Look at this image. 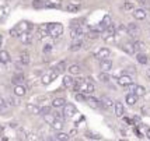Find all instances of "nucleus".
Returning <instances> with one entry per match:
<instances>
[{"instance_id": "f257e3e1", "label": "nucleus", "mask_w": 150, "mask_h": 141, "mask_svg": "<svg viewBox=\"0 0 150 141\" xmlns=\"http://www.w3.org/2000/svg\"><path fill=\"white\" fill-rule=\"evenodd\" d=\"M63 34V25L59 24V22H52L49 24V36L53 39H58L62 36Z\"/></svg>"}, {"instance_id": "f03ea898", "label": "nucleus", "mask_w": 150, "mask_h": 141, "mask_svg": "<svg viewBox=\"0 0 150 141\" xmlns=\"http://www.w3.org/2000/svg\"><path fill=\"white\" fill-rule=\"evenodd\" d=\"M94 91H96V87L93 84L91 78H86L84 83L81 84V87H80V92H83L86 95H91Z\"/></svg>"}, {"instance_id": "7ed1b4c3", "label": "nucleus", "mask_w": 150, "mask_h": 141, "mask_svg": "<svg viewBox=\"0 0 150 141\" xmlns=\"http://www.w3.org/2000/svg\"><path fill=\"white\" fill-rule=\"evenodd\" d=\"M84 35H86L84 28H83L81 25L70 28V36H72V39H81Z\"/></svg>"}, {"instance_id": "20e7f679", "label": "nucleus", "mask_w": 150, "mask_h": 141, "mask_svg": "<svg viewBox=\"0 0 150 141\" xmlns=\"http://www.w3.org/2000/svg\"><path fill=\"white\" fill-rule=\"evenodd\" d=\"M46 36H49V24H41L38 27V39L39 41H42V39H45Z\"/></svg>"}, {"instance_id": "39448f33", "label": "nucleus", "mask_w": 150, "mask_h": 141, "mask_svg": "<svg viewBox=\"0 0 150 141\" xmlns=\"http://www.w3.org/2000/svg\"><path fill=\"white\" fill-rule=\"evenodd\" d=\"M63 113H65V116L67 119H70V117H73V116L77 113V109L72 103H66L65 106H63Z\"/></svg>"}, {"instance_id": "423d86ee", "label": "nucleus", "mask_w": 150, "mask_h": 141, "mask_svg": "<svg viewBox=\"0 0 150 141\" xmlns=\"http://www.w3.org/2000/svg\"><path fill=\"white\" fill-rule=\"evenodd\" d=\"M16 27L18 28L20 34H21V32H25V31L31 32V31H33V28H34V24H33V22H30V21H21V22H20V24H17Z\"/></svg>"}, {"instance_id": "0eeeda50", "label": "nucleus", "mask_w": 150, "mask_h": 141, "mask_svg": "<svg viewBox=\"0 0 150 141\" xmlns=\"http://www.w3.org/2000/svg\"><path fill=\"white\" fill-rule=\"evenodd\" d=\"M25 81V76H24V73L23 71H17V73H14L13 77H11V83L14 85H18V84H23Z\"/></svg>"}, {"instance_id": "6e6552de", "label": "nucleus", "mask_w": 150, "mask_h": 141, "mask_svg": "<svg viewBox=\"0 0 150 141\" xmlns=\"http://www.w3.org/2000/svg\"><path fill=\"white\" fill-rule=\"evenodd\" d=\"M112 24V21H111V17H110V15H105L104 18L101 20V22H100V24H98V27L97 28H96V29H98V31L100 32H103L105 29V28H108V27L111 25Z\"/></svg>"}, {"instance_id": "1a4fd4ad", "label": "nucleus", "mask_w": 150, "mask_h": 141, "mask_svg": "<svg viewBox=\"0 0 150 141\" xmlns=\"http://www.w3.org/2000/svg\"><path fill=\"white\" fill-rule=\"evenodd\" d=\"M18 38H20V41H21L24 45H30V43H33V41H34L33 35H31V32H28V31L21 32Z\"/></svg>"}, {"instance_id": "9d476101", "label": "nucleus", "mask_w": 150, "mask_h": 141, "mask_svg": "<svg viewBox=\"0 0 150 141\" xmlns=\"http://www.w3.org/2000/svg\"><path fill=\"white\" fill-rule=\"evenodd\" d=\"M111 56V51L108 49V48H101L100 51L97 52V55H96V58L98 60H104V59H108Z\"/></svg>"}, {"instance_id": "9b49d317", "label": "nucleus", "mask_w": 150, "mask_h": 141, "mask_svg": "<svg viewBox=\"0 0 150 141\" xmlns=\"http://www.w3.org/2000/svg\"><path fill=\"white\" fill-rule=\"evenodd\" d=\"M18 63H21L23 66H28V64L31 63V56H30V53H28L27 51L21 52L20 59H18Z\"/></svg>"}, {"instance_id": "f8f14e48", "label": "nucleus", "mask_w": 150, "mask_h": 141, "mask_svg": "<svg viewBox=\"0 0 150 141\" xmlns=\"http://www.w3.org/2000/svg\"><path fill=\"white\" fill-rule=\"evenodd\" d=\"M83 48V41L81 39H73V42L69 45V51L70 52H77Z\"/></svg>"}, {"instance_id": "ddd939ff", "label": "nucleus", "mask_w": 150, "mask_h": 141, "mask_svg": "<svg viewBox=\"0 0 150 141\" xmlns=\"http://www.w3.org/2000/svg\"><path fill=\"white\" fill-rule=\"evenodd\" d=\"M132 83H133L132 77L131 76H126V74H124V76H121V77L118 78V84L122 85V87H128V85H131Z\"/></svg>"}, {"instance_id": "4468645a", "label": "nucleus", "mask_w": 150, "mask_h": 141, "mask_svg": "<svg viewBox=\"0 0 150 141\" xmlns=\"http://www.w3.org/2000/svg\"><path fill=\"white\" fill-rule=\"evenodd\" d=\"M62 84H63V88L72 90L73 84H74V78H73L72 74H70V76H65V77H63V80H62Z\"/></svg>"}, {"instance_id": "2eb2a0df", "label": "nucleus", "mask_w": 150, "mask_h": 141, "mask_svg": "<svg viewBox=\"0 0 150 141\" xmlns=\"http://www.w3.org/2000/svg\"><path fill=\"white\" fill-rule=\"evenodd\" d=\"M100 69H101V71H110L112 69V62L110 59L100 60Z\"/></svg>"}, {"instance_id": "dca6fc26", "label": "nucleus", "mask_w": 150, "mask_h": 141, "mask_svg": "<svg viewBox=\"0 0 150 141\" xmlns=\"http://www.w3.org/2000/svg\"><path fill=\"white\" fill-rule=\"evenodd\" d=\"M86 103H87L90 108H93V109H97V108H100V105H101V101H98V99L93 98V96H87Z\"/></svg>"}, {"instance_id": "f3484780", "label": "nucleus", "mask_w": 150, "mask_h": 141, "mask_svg": "<svg viewBox=\"0 0 150 141\" xmlns=\"http://www.w3.org/2000/svg\"><path fill=\"white\" fill-rule=\"evenodd\" d=\"M14 95L16 96H24L27 94V88L23 85V84H18V85H14Z\"/></svg>"}, {"instance_id": "a211bd4d", "label": "nucleus", "mask_w": 150, "mask_h": 141, "mask_svg": "<svg viewBox=\"0 0 150 141\" xmlns=\"http://www.w3.org/2000/svg\"><path fill=\"white\" fill-rule=\"evenodd\" d=\"M121 48H122V51H124L125 53H128V55H133V53L136 52V49H135V45H133V43H131V42L124 43V45L121 46Z\"/></svg>"}, {"instance_id": "6ab92c4d", "label": "nucleus", "mask_w": 150, "mask_h": 141, "mask_svg": "<svg viewBox=\"0 0 150 141\" xmlns=\"http://www.w3.org/2000/svg\"><path fill=\"white\" fill-rule=\"evenodd\" d=\"M133 17L136 20H139V21H142V20H144L147 17V14H146V11H144L143 8H136V10L133 11Z\"/></svg>"}, {"instance_id": "aec40b11", "label": "nucleus", "mask_w": 150, "mask_h": 141, "mask_svg": "<svg viewBox=\"0 0 150 141\" xmlns=\"http://www.w3.org/2000/svg\"><path fill=\"white\" fill-rule=\"evenodd\" d=\"M69 74H72V76H79V74H81V66H79V64H72L69 69Z\"/></svg>"}, {"instance_id": "412c9836", "label": "nucleus", "mask_w": 150, "mask_h": 141, "mask_svg": "<svg viewBox=\"0 0 150 141\" xmlns=\"http://www.w3.org/2000/svg\"><path fill=\"white\" fill-rule=\"evenodd\" d=\"M33 7L35 10H44L46 8V0H33Z\"/></svg>"}, {"instance_id": "4be33fe9", "label": "nucleus", "mask_w": 150, "mask_h": 141, "mask_svg": "<svg viewBox=\"0 0 150 141\" xmlns=\"http://www.w3.org/2000/svg\"><path fill=\"white\" fill-rule=\"evenodd\" d=\"M137 98H139V96H137L136 94H133V92H132V94H128V95H126L125 101H126V103H128L129 106H133V105L137 102Z\"/></svg>"}, {"instance_id": "5701e85b", "label": "nucleus", "mask_w": 150, "mask_h": 141, "mask_svg": "<svg viewBox=\"0 0 150 141\" xmlns=\"http://www.w3.org/2000/svg\"><path fill=\"white\" fill-rule=\"evenodd\" d=\"M10 60H11V58H10V53L7 51H0V62L3 64H7L10 63Z\"/></svg>"}, {"instance_id": "b1692460", "label": "nucleus", "mask_w": 150, "mask_h": 141, "mask_svg": "<svg viewBox=\"0 0 150 141\" xmlns=\"http://www.w3.org/2000/svg\"><path fill=\"white\" fill-rule=\"evenodd\" d=\"M128 35H131V36H136L137 34H139V28H137L136 24H128Z\"/></svg>"}, {"instance_id": "393cba45", "label": "nucleus", "mask_w": 150, "mask_h": 141, "mask_svg": "<svg viewBox=\"0 0 150 141\" xmlns=\"http://www.w3.org/2000/svg\"><path fill=\"white\" fill-rule=\"evenodd\" d=\"M115 32H117V28H115V25L114 24H111V25L108 27V28H105L104 31H103V38H107V36H111V35H115Z\"/></svg>"}, {"instance_id": "a878e982", "label": "nucleus", "mask_w": 150, "mask_h": 141, "mask_svg": "<svg viewBox=\"0 0 150 141\" xmlns=\"http://www.w3.org/2000/svg\"><path fill=\"white\" fill-rule=\"evenodd\" d=\"M114 109H115V115H117L118 117H121V116L124 115V112H125L124 105H122L121 102H115V103H114Z\"/></svg>"}, {"instance_id": "bb28decb", "label": "nucleus", "mask_w": 150, "mask_h": 141, "mask_svg": "<svg viewBox=\"0 0 150 141\" xmlns=\"http://www.w3.org/2000/svg\"><path fill=\"white\" fill-rule=\"evenodd\" d=\"M100 101H101V105H103L104 108H107V109H108V108H111L112 105L115 103V102H114V101L111 99V98H110V96H103V98H101Z\"/></svg>"}, {"instance_id": "cd10ccee", "label": "nucleus", "mask_w": 150, "mask_h": 141, "mask_svg": "<svg viewBox=\"0 0 150 141\" xmlns=\"http://www.w3.org/2000/svg\"><path fill=\"white\" fill-rule=\"evenodd\" d=\"M27 112L31 115H39V106H37L35 103H28L27 105Z\"/></svg>"}, {"instance_id": "c85d7f7f", "label": "nucleus", "mask_w": 150, "mask_h": 141, "mask_svg": "<svg viewBox=\"0 0 150 141\" xmlns=\"http://www.w3.org/2000/svg\"><path fill=\"white\" fill-rule=\"evenodd\" d=\"M65 8H66L67 13H77L79 10L81 8V6H80V4H74V3H69Z\"/></svg>"}, {"instance_id": "c756f323", "label": "nucleus", "mask_w": 150, "mask_h": 141, "mask_svg": "<svg viewBox=\"0 0 150 141\" xmlns=\"http://www.w3.org/2000/svg\"><path fill=\"white\" fill-rule=\"evenodd\" d=\"M66 105V99L65 98H55L52 101V106L53 108H63Z\"/></svg>"}, {"instance_id": "7c9ffc66", "label": "nucleus", "mask_w": 150, "mask_h": 141, "mask_svg": "<svg viewBox=\"0 0 150 141\" xmlns=\"http://www.w3.org/2000/svg\"><path fill=\"white\" fill-rule=\"evenodd\" d=\"M84 83V78L79 77V78H74V84H73L72 90L74 91V92H80V87H81V84Z\"/></svg>"}, {"instance_id": "2f4dec72", "label": "nucleus", "mask_w": 150, "mask_h": 141, "mask_svg": "<svg viewBox=\"0 0 150 141\" xmlns=\"http://www.w3.org/2000/svg\"><path fill=\"white\" fill-rule=\"evenodd\" d=\"M52 69H55L59 74L65 73V70H67V67H66V62H59V63H56V66H53Z\"/></svg>"}, {"instance_id": "473e14b6", "label": "nucleus", "mask_w": 150, "mask_h": 141, "mask_svg": "<svg viewBox=\"0 0 150 141\" xmlns=\"http://www.w3.org/2000/svg\"><path fill=\"white\" fill-rule=\"evenodd\" d=\"M136 60L139 62L140 64H147V62H149V59H147V56L144 55L143 52H137L136 55Z\"/></svg>"}, {"instance_id": "72a5a7b5", "label": "nucleus", "mask_w": 150, "mask_h": 141, "mask_svg": "<svg viewBox=\"0 0 150 141\" xmlns=\"http://www.w3.org/2000/svg\"><path fill=\"white\" fill-rule=\"evenodd\" d=\"M98 80L101 81V83H108L111 77H110V74H108V71H101L100 74H98Z\"/></svg>"}, {"instance_id": "f704fd0d", "label": "nucleus", "mask_w": 150, "mask_h": 141, "mask_svg": "<svg viewBox=\"0 0 150 141\" xmlns=\"http://www.w3.org/2000/svg\"><path fill=\"white\" fill-rule=\"evenodd\" d=\"M63 126H65L63 122H62V120H58V119H55V122L51 124V127H52L53 130H56V131H60V130L63 128Z\"/></svg>"}, {"instance_id": "c9c22d12", "label": "nucleus", "mask_w": 150, "mask_h": 141, "mask_svg": "<svg viewBox=\"0 0 150 141\" xmlns=\"http://www.w3.org/2000/svg\"><path fill=\"white\" fill-rule=\"evenodd\" d=\"M42 117H44V120H45L48 124H52L53 122H55V115H53V112H51V113H46V115H42Z\"/></svg>"}, {"instance_id": "e433bc0d", "label": "nucleus", "mask_w": 150, "mask_h": 141, "mask_svg": "<svg viewBox=\"0 0 150 141\" xmlns=\"http://www.w3.org/2000/svg\"><path fill=\"white\" fill-rule=\"evenodd\" d=\"M100 34H101V32L94 28V29H91V31H88V34H87V38H88V39H98V38H100Z\"/></svg>"}, {"instance_id": "4c0bfd02", "label": "nucleus", "mask_w": 150, "mask_h": 141, "mask_svg": "<svg viewBox=\"0 0 150 141\" xmlns=\"http://www.w3.org/2000/svg\"><path fill=\"white\" fill-rule=\"evenodd\" d=\"M133 94H136L137 96H143L146 94V90H144V87H142V85H135Z\"/></svg>"}, {"instance_id": "58836bf2", "label": "nucleus", "mask_w": 150, "mask_h": 141, "mask_svg": "<svg viewBox=\"0 0 150 141\" xmlns=\"http://www.w3.org/2000/svg\"><path fill=\"white\" fill-rule=\"evenodd\" d=\"M55 140H59V141H69L70 140V135L66 134V133H58L55 135Z\"/></svg>"}, {"instance_id": "ea45409f", "label": "nucleus", "mask_w": 150, "mask_h": 141, "mask_svg": "<svg viewBox=\"0 0 150 141\" xmlns=\"http://www.w3.org/2000/svg\"><path fill=\"white\" fill-rule=\"evenodd\" d=\"M133 45H135V49H136V52H143L144 49H146V45H144L143 42H140V41H136Z\"/></svg>"}, {"instance_id": "a19ab883", "label": "nucleus", "mask_w": 150, "mask_h": 141, "mask_svg": "<svg viewBox=\"0 0 150 141\" xmlns=\"http://www.w3.org/2000/svg\"><path fill=\"white\" fill-rule=\"evenodd\" d=\"M41 83L44 84V85H49V84L52 83V78L49 74H44L42 77H41Z\"/></svg>"}, {"instance_id": "79ce46f5", "label": "nucleus", "mask_w": 150, "mask_h": 141, "mask_svg": "<svg viewBox=\"0 0 150 141\" xmlns=\"http://www.w3.org/2000/svg\"><path fill=\"white\" fill-rule=\"evenodd\" d=\"M76 101H79V102H86V99H87V95L86 94H83V92H76Z\"/></svg>"}, {"instance_id": "37998d69", "label": "nucleus", "mask_w": 150, "mask_h": 141, "mask_svg": "<svg viewBox=\"0 0 150 141\" xmlns=\"http://www.w3.org/2000/svg\"><path fill=\"white\" fill-rule=\"evenodd\" d=\"M52 109H51V106H42V108H39V115H46V113H51Z\"/></svg>"}, {"instance_id": "c03bdc74", "label": "nucleus", "mask_w": 150, "mask_h": 141, "mask_svg": "<svg viewBox=\"0 0 150 141\" xmlns=\"http://www.w3.org/2000/svg\"><path fill=\"white\" fill-rule=\"evenodd\" d=\"M117 32L119 34V35H124V34H128V27H125V25H119L118 27V29Z\"/></svg>"}, {"instance_id": "a18cd8bd", "label": "nucleus", "mask_w": 150, "mask_h": 141, "mask_svg": "<svg viewBox=\"0 0 150 141\" xmlns=\"http://www.w3.org/2000/svg\"><path fill=\"white\" fill-rule=\"evenodd\" d=\"M53 115H55V117H56L58 120H62V122H65V119H66L65 113H60V112H53Z\"/></svg>"}, {"instance_id": "49530a36", "label": "nucleus", "mask_w": 150, "mask_h": 141, "mask_svg": "<svg viewBox=\"0 0 150 141\" xmlns=\"http://www.w3.org/2000/svg\"><path fill=\"white\" fill-rule=\"evenodd\" d=\"M124 8L126 10V11H129V10H133V8H135V6H133V3H131V1H125V3H124Z\"/></svg>"}, {"instance_id": "de8ad7c7", "label": "nucleus", "mask_w": 150, "mask_h": 141, "mask_svg": "<svg viewBox=\"0 0 150 141\" xmlns=\"http://www.w3.org/2000/svg\"><path fill=\"white\" fill-rule=\"evenodd\" d=\"M42 52H44L45 55H48V53H51V52H52V45H49V43H46V45H44V48H42Z\"/></svg>"}, {"instance_id": "09e8293b", "label": "nucleus", "mask_w": 150, "mask_h": 141, "mask_svg": "<svg viewBox=\"0 0 150 141\" xmlns=\"http://www.w3.org/2000/svg\"><path fill=\"white\" fill-rule=\"evenodd\" d=\"M8 101H10V105H11V106H18L20 105V101L16 98V96H11Z\"/></svg>"}, {"instance_id": "8fccbe9b", "label": "nucleus", "mask_w": 150, "mask_h": 141, "mask_svg": "<svg viewBox=\"0 0 150 141\" xmlns=\"http://www.w3.org/2000/svg\"><path fill=\"white\" fill-rule=\"evenodd\" d=\"M10 35H11V36H20L18 28H17V27H13V28L10 29Z\"/></svg>"}, {"instance_id": "3c124183", "label": "nucleus", "mask_w": 150, "mask_h": 141, "mask_svg": "<svg viewBox=\"0 0 150 141\" xmlns=\"http://www.w3.org/2000/svg\"><path fill=\"white\" fill-rule=\"evenodd\" d=\"M49 76H51V78H52V81H53V80H55V78H58L60 74H59V73L55 70V69H51V73H49Z\"/></svg>"}, {"instance_id": "603ef678", "label": "nucleus", "mask_w": 150, "mask_h": 141, "mask_svg": "<svg viewBox=\"0 0 150 141\" xmlns=\"http://www.w3.org/2000/svg\"><path fill=\"white\" fill-rule=\"evenodd\" d=\"M7 106H8V103L6 102V99L0 96V108H3V109H4V108H7Z\"/></svg>"}, {"instance_id": "864d4df0", "label": "nucleus", "mask_w": 150, "mask_h": 141, "mask_svg": "<svg viewBox=\"0 0 150 141\" xmlns=\"http://www.w3.org/2000/svg\"><path fill=\"white\" fill-rule=\"evenodd\" d=\"M87 138H93V140L96 138V140H100L101 137H100V135H97V134H90V133H88V134H87Z\"/></svg>"}, {"instance_id": "5fc2aeb1", "label": "nucleus", "mask_w": 150, "mask_h": 141, "mask_svg": "<svg viewBox=\"0 0 150 141\" xmlns=\"http://www.w3.org/2000/svg\"><path fill=\"white\" fill-rule=\"evenodd\" d=\"M104 39H105V42H114V41H115V35L107 36V38H104Z\"/></svg>"}, {"instance_id": "6e6d98bb", "label": "nucleus", "mask_w": 150, "mask_h": 141, "mask_svg": "<svg viewBox=\"0 0 150 141\" xmlns=\"http://www.w3.org/2000/svg\"><path fill=\"white\" fill-rule=\"evenodd\" d=\"M10 126L13 128H16V127H18V123H10Z\"/></svg>"}, {"instance_id": "4d7b16f0", "label": "nucleus", "mask_w": 150, "mask_h": 141, "mask_svg": "<svg viewBox=\"0 0 150 141\" xmlns=\"http://www.w3.org/2000/svg\"><path fill=\"white\" fill-rule=\"evenodd\" d=\"M137 3H140V4H146V1H147V0H136Z\"/></svg>"}, {"instance_id": "13d9d810", "label": "nucleus", "mask_w": 150, "mask_h": 141, "mask_svg": "<svg viewBox=\"0 0 150 141\" xmlns=\"http://www.w3.org/2000/svg\"><path fill=\"white\" fill-rule=\"evenodd\" d=\"M146 76H147V78H149V80H150V67H149V69H147V71H146Z\"/></svg>"}, {"instance_id": "bf43d9fd", "label": "nucleus", "mask_w": 150, "mask_h": 141, "mask_svg": "<svg viewBox=\"0 0 150 141\" xmlns=\"http://www.w3.org/2000/svg\"><path fill=\"white\" fill-rule=\"evenodd\" d=\"M125 122L129 123V124H132V120H131V119H128V117H125Z\"/></svg>"}, {"instance_id": "052dcab7", "label": "nucleus", "mask_w": 150, "mask_h": 141, "mask_svg": "<svg viewBox=\"0 0 150 141\" xmlns=\"http://www.w3.org/2000/svg\"><path fill=\"white\" fill-rule=\"evenodd\" d=\"M3 131H4V128H3V126H0V134H3Z\"/></svg>"}, {"instance_id": "680f3d73", "label": "nucleus", "mask_w": 150, "mask_h": 141, "mask_svg": "<svg viewBox=\"0 0 150 141\" xmlns=\"http://www.w3.org/2000/svg\"><path fill=\"white\" fill-rule=\"evenodd\" d=\"M147 137H149V138H150V128H149V130H147Z\"/></svg>"}, {"instance_id": "e2e57ef3", "label": "nucleus", "mask_w": 150, "mask_h": 141, "mask_svg": "<svg viewBox=\"0 0 150 141\" xmlns=\"http://www.w3.org/2000/svg\"><path fill=\"white\" fill-rule=\"evenodd\" d=\"M149 22H150V17H149Z\"/></svg>"}]
</instances>
